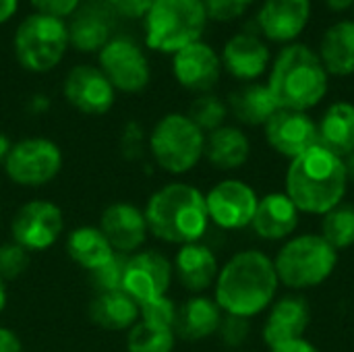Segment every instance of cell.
Wrapping results in <instances>:
<instances>
[{"mask_svg": "<svg viewBox=\"0 0 354 352\" xmlns=\"http://www.w3.org/2000/svg\"><path fill=\"white\" fill-rule=\"evenodd\" d=\"M203 133H212L220 127H224V120L228 116V106L214 93H201L193 100L189 114H187Z\"/></svg>", "mask_w": 354, "mask_h": 352, "instance_id": "33", "label": "cell"}, {"mask_svg": "<svg viewBox=\"0 0 354 352\" xmlns=\"http://www.w3.org/2000/svg\"><path fill=\"white\" fill-rule=\"evenodd\" d=\"M207 25L203 0H153L145 15V41L151 50L176 54L201 41Z\"/></svg>", "mask_w": 354, "mask_h": 352, "instance_id": "5", "label": "cell"}, {"mask_svg": "<svg viewBox=\"0 0 354 352\" xmlns=\"http://www.w3.org/2000/svg\"><path fill=\"white\" fill-rule=\"evenodd\" d=\"M149 147L160 168L170 174H185L203 158L205 133L187 114H166L153 127Z\"/></svg>", "mask_w": 354, "mask_h": 352, "instance_id": "7", "label": "cell"}, {"mask_svg": "<svg viewBox=\"0 0 354 352\" xmlns=\"http://www.w3.org/2000/svg\"><path fill=\"white\" fill-rule=\"evenodd\" d=\"M284 187V193L299 212L324 216L340 205L346 195L348 176L344 160L330 149L315 145L290 160Z\"/></svg>", "mask_w": 354, "mask_h": 352, "instance_id": "2", "label": "cell"}, {"mask_svg": "<svg viewBox=\"0 0 354 352\" xmlns=\"http://www.w3.org/2000/svg\"><path fill=\"white\" fill-rule=\"evenodd\" d=\"M228 110L247 127H266V122L280 110L268 83H247L230 93Z\"/></svg>", "mask_w": 354, "mask_h": 352, "instance_id": "26", "label": "cell"}, {"mask_svg": "<svg viewBox=\"0 0 354 352\" xmlns=\"http://www.w3.org/2000/svg\"><path fill=\"white\" fill-rule=\"evenodd\" d=\"M319 145L332 154L346 158L354 151V104L334 102L326 108L317 122Z\"/></svg>", "mask_w": 354, "mask_h": 352, "instance_id": "25", "label": "cell"}, {"mask_svg": "<svg viewBox=\"0 0 354 352\" xmlns=\"http://www.w3.org/2000/svg\"><path fill=\"white\" fill-rule=\"evenodd\" d=\"M274 261L255 249L232 255L216 278V303L228 315L255 317L266 311L278 293Z\"/></svg>", "mask_w": 354, "mask_h": 352, "instance_id": "1", "label": "cell"}, {"mask_svg": "<svg viewBox=\"0 0 354 352\" xmlns=\"http://www.w3.org/2000/svg\"><path fill=\"white\" fill-rule=\"evenodd\" d=\"M100 230L108 239L110 247L116 253L137 251L147 239V220L145 214L131 203H112L104 210L100 218Z\"/></svg>", "mask_w": 354, "mask_h": 352, "instance_id": "20", "label": "cell"}, {"mask_svg": "<svg viewBox=\"0 0 354 352\" xmlns=\"http://www.w3.org/2000/svg\"><path fill=\"white\" fill-rule=\"evenodd\" d=\"M172 263L160 251H141L129 257L122 290L137 303H147L166 297L172 282Z\"/></svg>", "mask_w": 354, "mask_h": 352, "instance_id": "14", "label": "cell"}, {"mask_svg": "<svg viewBox=\"0 0 354 352\" xmlns=\"http://www.w3.org/2000/svg\"><path fill=\"white\" fill-rule=\"evenodd\" d=\"M263 133L268 145L288 160H295L307 149L319 145L317 122L307 112H299V110L280 108L266 122Z\"/></svg>", "mask_w": 354, "mask_h": 352, "instance_id": "13", "label": "cell"}, {"mask_svg": "<svg viewBox=\"0 0 354 352\" xmlns=\"http://www.w3.org/2000/svg\"><path fill=\"white\" fill-rule=\"evenodd\" d=\"M311 0H263L257 10V27L266 41L295 44L311 21Z\"/></svg>", "mask_w": 354, "mask_h": 352, "instance_id": "15", "label": "cell"}, {"mask_svg": "<svg viewBox=\"0 0 354 352\" xmlns=\"http://www.w3.org/2000/svg\"><path fill=\"white\" fill-rule=\"evenodd\" d=\"M322 237L336 251L348 249L354 245V205L340 203L322 220Z\"/></svg>", "mask_w": 354, "mask_h": 352, "instance_id": "32", "label": "cell"}, {"mask_svg": "<svg viewBox=\"0 0 354 352\" xmlns=\"http://www.w3.org/2000/svg\"><path fill=\"white\" fill-rule=\"evenodd\" d=\"M176 342L174 328L139 319L127 334L129 352H172Z\"/></svg>", "mask_w": 354, "mask_h": 352, "instance_id": "30", "label": "cell"}, {"mask_svg": "<svg viewBox=\"0 0 354 352\" xmlns=\"http://www.w3.org/2000/svg\"><path fill=\"white\" fill-rule=\"evenodd\" d=\"M29 266V251H25L17 243L0 245V278L15 280L19 278Z\"/></svg>", "mask_w": 354, "mask_h": 352, "instance_id": "35", "label": "cell"}, {"mask_svg": "<svg viewBox=\"0 0 354 352\" xmlns=\"http://www.w3.org/2000/svg\"><path fill=\"white\" fill-rule=\"evenodd\" d=\"M64 218L56 203L33 199L19 207L12 218L10 232L17 245L25 251H44L52 247L62 234Z\"/></svg>", "mask_w": 354, "mask_h": 352, "instance_id": "10", "label": "cell"}, {"mask_svg": "<svg viewBox=\"0 0 354 352\" xmlns=\"http://www.w3.org/2000/svg\"><path fill=\"white\" fill-rule=\"evenodd\" d=\"M311 324V307L301 295H286L280 301L270 305L261 336L263 342L274 349L290 340L303 338L305 330Z\"/></svg>", "mask_w": 354, "mask_h": 352, "instance_id": "19", "label": "cell"}, {"mask_svg": "<svg viewBox=\"0 0 354 352\" xmlns=\"http://www.w3.org/2000/svg\"><path fill=\"white\" fill-rule=\"evenodd\" d=\"M220 60L234 79L255 83L272 66V50L257 33L241 31L224 44Z\"/></svg>", "mask_w": 354, "mask_h": 352, "instance_id": "16", "label": "cell"}, {"mask_svg": "<svg viewBox=\"0 0 354 352\" xmlns=\"http://www.w3.org/2000/svg\"><path fill=\"white\" fill-rule=\"evenodd\" d=\"M10 141H8V137L4 135V133H0V162H4L6 160V156H8V151H10Z\"/></svg>", "mask_w": 354, "mask_h": 352, "instance_id": "46", "label": "cell"}, {"mask_svg": "<svg viewBox=\"0 0 354 352\" xmlns=\"http://www.w3.org/2000/svg\"><path fill=\"white\" fill-rule=\"evenodd\" d=\"M112 4V8H116L120 15L137 19V17H145L147 10L151 8L153 0H108Z\"/></svg>", "mask_w": 354, "mask_h": 352, "instance_id": "41", "label": "cell"}, {"mask_svg": "<svg viewBox=\"0 0 354 352\" xmlns=\"http://www.w3.org/2000/svg\"><path fill=\"white\" fill-rule=\"evenodd\" d=\"M268 87L280 108L307 112L328 95L330 75L313 48L295 41L284 46L274 58Z\"/></svg>", "mask_w": 354, "mask_h": 352, "instance_id": "3", "label": "cell"}, {"mask_svg": "<svg viewBox=\"0 0 354 352\" xmlns=\"http://www.w3.org/2000/svg\"><path fill=\"white\" fill-rule=\"evenodd\" d=\"M19 6V0H0V23L8 21Z\"/></svg>", "mask_w": 354, "mask_h": 352, "instance_id": "44", "label": "cell"}, {"mask_svg": "<svg viewBox=\"0 0 354 352\" xmlns=\"http://www.w3.org/2000/svg\"><path fill=\"white\" fill-rule=\"evenodd\" d=\"M324 4L332 12H346V10H353L354 0H324Z\"/></svg>", "mask_w": 354, "mask_h": 352, "instance_id": "45", "label": "cell"}, {"mask_svg": "<svg viewBox=\"0 0 354 352\" xmlns=\"http://www.w3.org/2000/svg\"><path fill=\"white\" fill-rule=\"evenodd\" d=\"M299 214L286 193H268L259 199L251 226L263 241H284L297 230Z\"/></svg>", "mask_w": 354, "mask_h": 352, "instance_id": "21", "label": "cell"}, {"mask_svg": "<svg viewBox=\"0 0 354 352\" xmlns=\"http://www.w3.org/2000/svg\"><path fill=\"white\" fill-rule=\"evenodd\" d=\"M344 160V168H346V176H348V183L353 180L354 183V151L353 154H348L346 158H342Z\"/></svg>", "mask_w": 354, "mask_h": 352, "instance_id": "47", "label": "cell"}, {"mask_svg": "<svg viewBox=\"0 0 354 352\" xmlns=\"http://www.w3.org/2000/svg\"><path fill=\"white\" fill-rule=\"evenodd\" d=\"M89 317L95 326L110 332L131 330L139 322V305L124 290L97 293L89 305Z\"/></svg>", "mask_w": 354, "mask_h": 352, "instance_id": "28", "label": "cell"}, {"mask_svg": "<svg viewBox=\"0 0 354 352\" xmlns=\"http://www.w3.org/2000/svg\"><path fill=\"white\" fill-rule=\"evenodd\" d=\"M62 168L60 147L44 137H31L15 143L4 160L8 178L21 187H41Z\"/></svg>", "mask_w": 354, "mask_h": 352, "instance_id": "9", "label": "cell"}, {"mask_svg": "<svg viewBox=\"0 0 354 352\" xmlns=\"http://www.w3.org/2000/svg\"><path fill=\"white\" fill-rule=\"evenodd\" d=\"M127 263H129V257H127L124 253H114L102 268L89 272V274H91V284H93L95 293H114V290H122Z\"/></svg>", "mask_w": 354, "mask_h": 352, "instance_id": "34", "label": "cell"}, {"mask_svg": "<svg viewBox=\"0 0 354 352\" xmlns=\"http://www.w3.org/2000/svg\"><path fill=\"white\" fill-rule=\"evenodd\" d=\"M259 197L245 180L226 178L220 180L205 195L209 220L224 230H241L251 226L257 212Z\"/></svg>", "mask_w": 354, "mask_h": 352, "instance_id": "11", "label": "cell"}, {"mask_svg": "<svg viewBox=\"0 0 354 352\" xmlns=\"http://www.w3.org/2000/svg\"><path fill=\"white\" fill-rule=\"evenodd\" d=\"M4 305H6V288H4V282H2V278H0V313H2V309H4Z\"/></svg>", "mask_w": 354, "mask_h": 352, "instance_id": "48", "label": "cell"}, {"mask_svg": "<svg viewBox=\"0 0 354 352\" xmlns=\"http://www.w3.org/2000/svg\"><path fill=\"white\" fill-rule=\"evenodd\" d=\"M0 352H23L21 340L8 328H0Z\"/></svg>", "mask_w": 354, "mask_h": 352, "instance_id": "43", "label": "cell"}, {"mask_svg": "<svg viewBox=\"0 0 354 352\" xmlns=\"http://www.w3.org/2000/svg\"><path fill=\"white\" fill-rule=\"evenodd\" d=\"M64 98L79 112L106 114L114 104V87L102 68L75 66L64 79Z\"/></svg>", "mask_w": 354, "mask_h": 352, "instance_id": "18", "label": "cell"}, {"mask_svg": "<svg viewBox=\"0 0 354 352\" xmlns=\"http://www.w3.org/2000/svg\"><path fill=\"white\" fill-rule=\"evenodd\" d=\"M218 334H220L222 344H226L228 349H239L247 342V338L251 334V319L224 313L220 328H218Z\"/></svg>", "mask_w": 354, "mask_h": 352, "instance_id": "37", "label": "cell"}, {"mask_svg": "<svg viewBox=\"0 0 354 352\" xmlns=\"http://www.w3.org/2000/svg\"><path fill=\"white\" fill-rule=\"evenodd\" d=\"M172 71L176 81L197 93H209V89L220 81L222 60L220 54L205 41H195L174 54Z\"/></svg>", "mask_w": 354, "mask_h": 352, "instance_id": "17", "label": "cell"}, {"mask_svg": "<svg viewBox=\"0 0 354 352\" xmlns=\"http://www.w3.org/2000/svg\"><path fill=\"white\" fill-rule=\"evenodd\" d=\"M255 0H203L207 19H214V21H234Z\"/></svg>", "mask_w": 354, "mask_h": 352, "instance_id": "38", "label": "cell"}, {"mask_svg": "<svg viewBox=\"0 0 354 352\" xmlns=\"http://www.w3.org/2000/svg\"><path fill=\"white\" fill-rule=\"evenodd\" d=\"M272 352H319V349L309 342L307 338H299V340H290L286 344H280V346H274L270 349Z\"/></svg>", "mask_w": 354, "mask_h": 352, "instance_id": "42", "label": "cell"}, {"mask_svg": "<svg viewBox=\"0 0 354 352\" xmlns=\"http://www.w3.org/2000/svg\"><path fill=\"white\" fill-rule=\"evenodd\" d=\"M353 15H354V4H353Z\"/></svg>", "mask_w": 354, "mask_h": 352, "instance_id": "49", "label": "cell"}, {"mask_svg": "<svg viewBox=\"0 0 354 352\" xmlns=\"http://www.w3.org/2000/svg\"><path fill=\"white\" fill-rule=\"evenodd\" d=\"M66 253L77 266L93 272L102 268L116 251L110 247L108 239L104 237L100 228L79 226L66 239Z\"/></svg>", "mask_w": 354, "mask_h": 352, "instance_id": "29", "label": "cell"}, {"mask_svg": "<svg viewBox=\"0 0 354 352\" xmlns=\"http://www.w3.org/2000/svg\"><path fill=\"white\" fill-rule=\"evenodd\" d=\"M222 309L214 299L207 297H193L183 307H178L174 334L183 340L197 342L218 334L222 322Z\"/></svg>", "mask_w": 354, "mask_h": 352, "instance_id": "24", "label": "cell"}, {"mask_svg": "<svg viewBox=\"0 0 354 352\" xmlns=\"http://www.w3.org/2000/svg\"><path fill=\"white\" fill-rule=\"evenodd\" d=\"M317 54L330 77L354 75V19L330 25L322 35Z\"/></svg>", "mask_w": 354, "mask_h": 352, "instance_id": "23", "label": "cell"}, {"mask_svg": "<svg viewBox=\"0 0 354 352\" xmlns=\"http://www.w3.org/2000/svg\"><path fill=\"white\" fill-rule=\"evenodd\" d=\"M68 48V27L62 19L48 15L27 17L15 33L17 60L31 73H46L54 68Z\"/></svg>", "mask_w": 354, "mask_h": 352, "instance_id": "8", "label": "cell"}, {"mask_svg": "<svg viewBox=\"0 0 354 352\" xmlns=\"http://www.w3.org/2000/svg\"><path fill=\"white\" fill-rule=\"evenodd\" d=\"M102 73L114 89L137 93L149 83V64L141 48L129 37H114L100 50Z\"/></svg>", "mask_w": 354, "mask_h": 352, "instance_id": "12", "label": "cell"}, {"mask_svg": "<svg viewBox=\"0 0 354 352\" xmlns=\"http://www.w3.org/2000/svg\"><path fill=\"white\" fill-rule=\"evenodd\" d=\"M143 214L149 232L172 245L199 243L209 224L205 195L187 183H170L158 189Z\"/></svg>", "mask_w": 354, "mask_h": 352, "instance_id": "4", "label": "cell"}, {"mask_svg": "<svg viewBox=\"0 0 354 352\" xmlns=\"http://www.w3.org/2000/svg\"><path fill=\"white\" fill-rule=\"evenodd\" d=\"M137 305H139V319L174 328L178 307L174 305L172 299L160 297V299H153V301H147V303H137Z\"/></svg>", "mask_w": 354, "mask_h": 352, "instance_id": "36", "label": "cell"}, {"mask_svg": "<svg viewBox=\"0 0 354 352\" xmlns=\"http://www.w3.org/2000/svg\"><path fill=\"white\" fill-rule=\"evenodd\" d=\"M120 149L127 160H139L143 156V131L137 122H129L124 127Z\"/></svg>", "mask_w": 354, "mask_h": 352, "instance_id": "39", "label": "cell"}, {"mask_svg": "<svg viewBox=\"0 0 354 352\" xmlns=\"http://www.w3.org/2000/svg\"><path fill=\"white\" fill-rule=\"evenodd\" d=\"M251 154V141L239 127H220L205 137L203 156L218 170H236L241 168Z\"/></svg>", "mask_w": 354, "mask_h": 352, "instance_id": "27", "label": "cell"}, {"mask_svg": "<svg viewBox=\"0 0 354 352\" xmlns=\"http://www.w3.org/2000/svg\"><path fill=\"white\" fill-rule=\"evenodd\" d=\"M108 21L97 12H83L68 27V44H73L81 52L102 50L108 44Z\"/></svg>", "mask_w": 354, "mask_h": 352, "instance_id": "31", "label": "cell"}, {"mask_svg": "<svg viewBox=\"0 0 354 352\" xmlns=\"http://www.w3.org/2000/svg\"><path fill=\"white\" fill-rule=\"evenodd\" d=\"M31 4L37 8L39 15H48L54 19H62L77 10L79 0H31Z\"/></svg>", "mask_w": 354, "mask_h": 352, "instance_id": "40", "label": "cell"}, {"mask_svg": "<svg viewBox=\"0 0 354 352\" xmlns=\"http://www.w3.org/2000/svg\"><path fill=\"white\" fill-rule=\"evenodd\" d=\"M338 266V251L322 234H299L282 245L274 259L280 284L307 290L324 284Z\"/></svg>", "mask_w": 354, "mask_h": 352, "instance_id": "6", "label": "cell"}, {"mask_svg": "<svg viewBox=\"0 0 354 352\" xmlns=\"http://www.w3.org/2000/svg\"><path fill=\"white\" fill-rule=\"evenodd\" d=\"M174 272L187 290L203 293L216 282L220 268L209 247L201 243H191V245H183L180 251L176 253Z\"/></svg>", "mask_w": 354, "mask_h": 352, "instance_id": "22", "label": "cell"}]
</instances>
